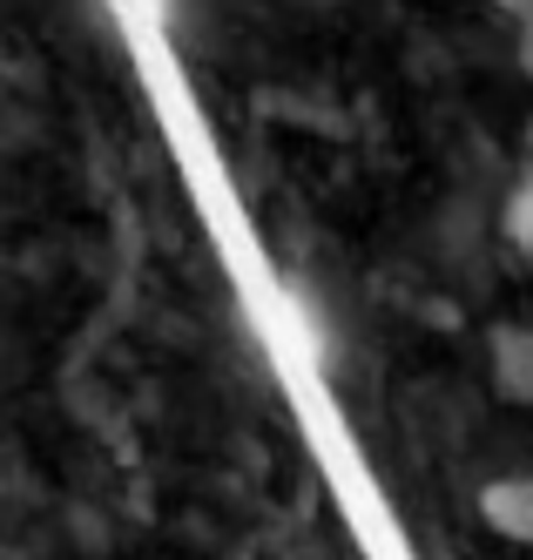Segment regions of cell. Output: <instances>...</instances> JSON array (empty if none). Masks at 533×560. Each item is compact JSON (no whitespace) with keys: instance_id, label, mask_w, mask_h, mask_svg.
<instances>
[{"instance_id":"6da1fadb","label":"cell","mask_w":533,"mask_h":560,"mask_svg":"<svg viewBox=\"0 0 533 560\" xmlns=\"http://www.w3.org/2000/svg\"><path fill=\"white\" fill-rule=\"evenodd\" d=\"M479 506H486V520H494L507 540H526L533 547V472L526 479H494Z\"/></svg>"},{"instance_id":"7a4b0ae2","label":"cell","mask_w":533,"mask_h":560,"mask_svg":"<svg viewBox=\"0 0 533 560\" xmlns=\"http://www.w3.org/2000/svg\"><path fill=\"white\" fill-rule=\"evenodd\" d=\"M494 378L507 398L533 406V331H500L494 338Z\"/></svg>"},{"instance_id":"3957f363","label":"cell","mask_w":533,"mask_h":560,"mask_svg":"<svg viewBox=\"0 0 533 560\" xmlns=\"http://www.w3.org/2000/svg\"><path fill=\"white\" fill-rule=\"evenodd\" d=\"M507 236H513V250L533 264V176L513 189V203H507Z\"/></svg>"}]
</instances>
